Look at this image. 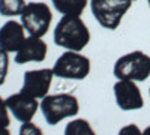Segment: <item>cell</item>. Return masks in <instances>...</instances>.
<instances>
[{
	"label": "cell",
	"mask_w": 150,
	"mask_h": 135,
	"mask_svg": "<svg viewBox=\"0 0 150 135\" xmlns=\"http://www.w3.org/2000/svg\"><path fill=\"white\" fill-rule=\"evenodd\" d=\"M54 42L68 51H83L90 42V32L86 23L75 15H63L54 29Z\"/></svg>",
	"instance_id": "1"
},
{
	"label": "cell",
	"mask_w": 150,
	"mask_h": 135,
	"mask_svg": "<svg viewBox=\"0 0 150 135\" xmlns=\"http://www.w3.org/2000/svg\"><path fill=\"white\" fill-rule=\"evenodd\" d=\"M41 111L47 123L54 126L63 119L77 116L80 111V102L72 93L47 95L41 102Z\"/></svg>",
	"instance_id": "2"
},
{
	"label": "cell",
	"mask_w": 150,
	"mask_h": 135,
	"mask_svg": "<svg viewBox=\"0 0 150 135\" xmlns=\"http://www.w3.org/2000/svg\"><path fill=\"white\" fill-rule=\"evenodd\" d=\"M112 74L119 80L146 81L150 77V56L143 51L125 54L116 60Z\"/></svg>",
	"instance_id": "3"
},
{
	"label": "cell",
	"mask_w": 150,
	"mask_h": 135,
	"mask_svg": "<svg viewBox=\"0 0 150 135\" xmlns=\"http://www.w3.org/2000/svg\"><path fill=\"white\" fill-rule=\"evenodd\" d=\"M132 0H96L92 2V14L107 30H116L125 14L129 11Z\"/></svg>",
	"instance_id": "4"
},
{
	"label": "cell",
	"mask_w": 150,
	"mask_h": 135,
	"mask_svg": "<svg viewBox=\"0 0 150 135\" xmlns=\"http://www.w3.org/2000/svg\"><path fill=\"white\" fill-rule=\"evenodd\" d=\"M21 17V24L30 36L42 38L53 23V12L44 2H30L26 5Z\"/></svg>",
	"instance_id": "5"
},
{
	"label": "cell",
	"mask_w": 150,
	"mask_h": 135,
	"mask_svg": "<svg viewBox=\"0 0 150 135\" xmlns=\"http://www.w3.org/2000/svg\"><path fill=\"white\" fill-rule=\"evenodd\" d=\"M53 72L57 78L84 80L90 74V59L77 51H66L56 60Z\"/></svg>",
	"instance_id": "6"
},
{
	"label": "cell",
	"mask_w": 150,
	"mask_h": 135,
	"mask_svg": "<svg viewBox=\"0 0 150 135\" xmlns=\"http://www.w3.org/2000/svg\"><path fill=\"white\" fill-rule=\"evenodd\" d=\"M53 77H54L53 69H48V68L24 72L21 92L36 98V99H44L48 95L50 87H51Z\"/></svg>",
	"instance_id": "7"
},
{
	"label": "cell",
	"mask_w": 150,
	"mask_h": 135,
	"mask_svg": "<svg viewBox=\"0 0 150 135\" xmlns=\"http://www.w3.org/2000/svg\"><path fill=\"white\" fill-rule=\"evenodd\" d=\"M112 90H114L117 107L123 111H134V110H141L144 107V99L135 81L119 80L114 84Z\"/></svg>",
	"instance_id": "8"
},
{
	"label": "cell",
	"mask_w": 150,
	"mask_h": 135,
	"mask_svg": "<svg viewBox=\"0 0 150 135\" xmlns=\"http://www.w3.org/2000/svg\"><path fill=\"white\" fill-rule=\"evenodd\" d=\"M6 105L9 108V111L12 113L18 122L21 123H27V122H32V119L35 117L38 108L41 105L38 104L36 98L27 95V93H14L6 98Z\"/></svg>",
	"instance_id": "9"
},
{
	"label": "cell",
	"mask_w": 150,
	"mask_h": 135,
	"mask_svg": "<svg viewBox=\"0 0 150 135\" xmlns=\"http://www.w3.org/2000/svg\"><path fill=\"white\" fill-rule=\"evenodd\" d=\"M48 53V45L38 36H29L15 54V63L24 65L29 62H44Z\"/></svg>",
	"instance_id": "10"
},
{
	"label": "cell",
	"mask_w": 150,
	"mask_h": 135,
	"mask_svg": "<svg viewBox=\"0 0 150 135\" xmlns=\"http://www.w3.org/2000/svg\"><path fill=\"white\" fill-rule=\"evenodd\" d=\"M24 26L15 20L6 21L0 27V48L5 50L6 53H17L21 45L26 41L24 36Z\"/></svg>",
	"instance_id": "11"
},
{
	"label": "cell",
	"mask_w": 150,
	"mask_h": 135,
	"mask_svg": "<svg viewBox=\"0 0 150 135\" xmlns=\"http://www.w3.org/2000/svg\"><path fill=\"white\" fill-rule=\"evenodd\" d=\"M89 0H51L53 6L62 15H75L81 17L84 9L87 8Z\"/></svg>",
	"instance_id": "12"
},
{
	"label": "cell",
	"mask_w": 150,
	"mask_h": 135,
	"mask_svg": "<svg viewBox=\"0 0 150 135\" xmlns=\"http://www.w3.org/2000/svg\"><path fill=\"white\" fill-rule=\"evenodd\" d=\"M65 135H96L89 120L86 119H75L66 125Z\"/></svg>",
	"instance_id": "13"
},
{
	"label": "cell",
	"mask_w": 150,
	"mask_h": 135,
	"mask_svg": "<svg viewBox=\"0 0 150 135\" xmlns=\"http://www.w3.org/2000/svg\"><path fill=\"white\" fill-rule=\"evenodd\" d=\"M24 0H0V15L3 17H18L26 8Z\"/></svg>",
	"instance_id": "14"
},
{
	"label": "cell",
	"mask_w": 150,
	"mask_h": 135,
	"mask_svg": "<svg viewBox=\"0 0 150 135\" xmlns=\"http://www.w3.org/2000/svg\"><path fill=\"white\" fill-rule=\"evenodd\" d=\"M9 72V56L5 50L0 48V86H3Z\"/></svg>",
	"instance_id": "15"
},
{
	"label": "cell",
	"mask_w": 150,
	"mask_h": 135,
	"mask_svg": "<svg viewBox=\"0 0 150 135\" xmlns=\"http://www.w3.org/2000/svg\"><path fill=\"white\" fill-rule=\"evenodd\" d=\"M18 135H44V132L38 125L32 123V122H27V123H21Z\"/></svg>",
	"instance_id": "16"
},
{
	"label": "cell",
	"mask_w": 150,
	"mask_h": 135,
	"mask_svg": "<svg viewBox=\"0 0 150 135\" xmlns=\"http://www.w3.org/2000/svg\"><path fill=\"white\" fill-rule=\"evenodd\" d=\"M8 105L6 101L0 96V126H9L11 125V117H9V111H8Z\"/></svg>",
	"instance_id": "17"
},
{
	"label": "cell",
	"mask_w": 150,
	"mask_h": 135,
	"mask_svg": "<svg viewBox=\"0 0 150 135\" xmlns=\"http://www.w3.org/2000/svg\"><path fill=\"white\" fill-rule=\"evenodd\" d=\"M119 135H143L141 129L137 126V125H126V126H123L120 131H119Z\"/></svg>",
	"instance_id": "18"
},
{
	"label": "cell",
	"mask_w": 150,
	"mask_h": 135,
	"mask_svg": "<svg viewBox=\"0 0 150 135\" xmlns=\"http://www.w3.org/2000/svg\"><path fill=\"white\" fill-rule=\"evenodd\" d=\"M0 135H11V132L6 126H0Z\"/></svg>",
	"instance_id": "19"
},
{
	"label": "cell",
	"mask_w": 150,
	"mask_h": 135,
	"mask_svg": "<svg viewBox=\"0 0 150 135\" xmlns=\"http://www.w3.org/2000/svg\"><path fill=\"white\" fill-rule=\"evenodd\" d=\"M143 135H150V126H147V128L144 129V132H143Z\"/></svg>",
	"instance_id": "20"
},
{
	"label": "cell",
	"mask_w": 150,
	"mask_h": 135,
	"mask_svg": "<svg viewBox=\"0 0 150 135\" xmlns=\"http://www.w3.org/2000/svg\"><path fill=\"white\" fill-rule=\"evenodd\" d=\"M147 2H149V6H150V0H147Z\"/></svg>",
	"instance_id": "21"
},
{
	"label": "cell",
	"mask_w": 150,
	"mask_h": 135,
	"mask_svg": "<svg viewBox=\"0 0 150 135\" xmlns=\"http://www.w3.org/2000/svg\"><path fill=\"white\" fill-rule=\"evenodd\" d=\"M90 2H96V0H90Z\"/></svg>",
	"instance_id": "22"
},
{
	"label": "cell",
	"mask_w": 150,
	"mask_h": 135,
	"mask_svg": "<svg viewBox=\"0 0 150 135\" xmlns=\"http://www.w3.org/2000/svg\"><path fill=\"white\" fill-rule=\"evenodd\" d=\"M149 95H150V89H149Z\"/></svg>",
	"instance_id": "23"
},
{
	"label": "cell",
	"mask_w": 150,
	"mask_h": 135,
	"mask_svg": "<svg viewBox=\"0 0 150 135\" xmlns=\"http://www.w3.org/2000/svg\"><path fill=\"white\" fill-rule=\"evenodd\" d=\"M132 2H137V0H132Z\"/></svg>",
	"instance_id": "24"
}]
</instances>
